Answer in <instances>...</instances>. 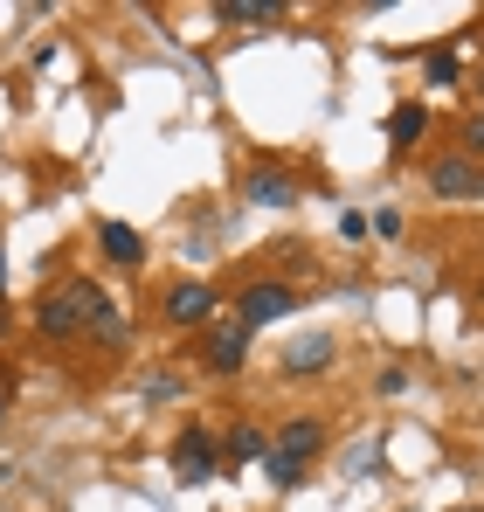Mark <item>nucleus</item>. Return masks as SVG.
<instances>
[{
  "label": "nucleus",
  "instance_id": "nucleus-11",
  "mask_svg": "<svg viewBox=\"0 0 484 512\" xmlns=\"http://www.w3.org/2000/svg\"><path fill=\"white\" fill-rule=\"evenodd\" d=\"M242 194H249L256 208H291V201H298V187H291L284 173H249V187H242Z\"/></svg>",
  "mask_w": 484,
  "mask_h": 512
},
{
  "label": "nucleus",
  "instance_id": "nucleus-4",
  "mask_svg": "<svg viewBox=\"0 0 484 512\" xmlns=\"http://www.w3.org/2000/svg\"><path fill=\"white\" fill-rule=\"evenodd\" d=\"M215 284H194V277H180L173 291H166V326H180V333H194V326H215Z\"/></svg>",
  "mask_w": 484,
  "mask_h": 512
},
{
  "label": "nucleus",
  "instance_id": "nucleus-21",
  "mask_svg": "<svg viewBox=\"0 0 484 512\" xmlns=\"http://www.w3.org/2000/svg\"><path fill=\"white\" fill-rule=\"evenodd\" d=\"M0 333H7V312H0Z\"/></svg>",
  "mask_w": 484,
  "mask_h": 512
},
{
  "label": "nucleus",
  "instance_id": "nucleus-22",
  "mask_svg": "<svg viewBox=\"0 0 484 512\" xmlns=\"http://www.w3.org/2000/svg\"><path fill=\"white\" fill-rule=\"evenodd\" d=\"M0 416H7V395H0Z\"/></svg>",
  "mask_w": 484,
  "mask_h": 512
},
{
  "label": "nucleus",
  "instance_id": "nucleus-1",
  "mask_svg": "<svg viewBox=\"0 0 484 512\" xmlns=\"http://www.w3.org/2000/svg\"><path fill=\"white\" fill-rule=\"evenodd\" d=\"M97 284L90 277H70V284H56V291H42L35 298V333L42 340H77L83 326H90V312H97Z\"/></svg>",
  "mask_w": 484,
  "mask_h": 512
},
{
  "label": "nucleus",
  "instance_id": "nucleus-12",
  "mask_svg": "<svg viewBox=\"0 0 484 512\" xmlns=\"http://www.w3.org/2000/svg\"><path fill=\"white\" fill-rule=\"evenodd\" d=\"M319 367H332V340L325 333H312V340H298L284 353V374H319Z\"/></svg>",
  "mask_w": 484,
  "mask_h": 512
},
{
  "label": "nucleus",
  "instance_id": "nucleus-16",
  "mask_svg": "<svg viewBox=\"0 0 484 512\" xmlns=\"http://www.w3.org/2000/svg\"><path fill=\"white\" fill-rule=\"evenodd\" d=\"M429 84H436V90H457V84H464V70H457V56H450V49H429Z\"/></svg>",
  "mask_w": 484,
  "mask_h": 512
},
{
  "label": "nucleus",
  "instance_id": "nucleus-8",
  "mask_svg": "<svg viewBox=\"0 0 484 512\" xmlns=\"http://www.w3.org/2000/svg\"><path fill=\"white\" fill-rule=\"evenodd\" d=\"M277 450L312 464V457L325 450V423H319V416H291V423H284V436H277Z\"/></svg>",
  "mask_w": 484,
  "mask_h": 512
},
{
  "label": "nucleus",
  "instance_id": "nucleus-18",
  "mask_svg": "<svg viewBox=\"0 0 484 512\" xmlns=\"http://www.w3.org/2000/svg\"><path fill=\"white\" fill-rule=\"evenodd\" d=\"M478 111H484V70H478Z\"/></svg>",
  "mask_w": 484,
  "mask_h": 512
},
{
  "label": "nucleus",
  "instance_id": "nucleus-10",
  "mask_svg": "<svg viewBox=\"0 0 484 512\" xmlns=\"http://www.w3.org/2000/svg\"><path fill=\"white\" fill-rule=\"evenodd\" d=\"M222 450H229V464H270V436H263L256 423H236Z\"/></svg>",
  "mask_w": 484,
  "mask_h": 512
},
{
  "label": "nucleus",
  "instance_id": "nucleus-2",
  "mask_svg": "<svg viewBox=\"0 0 484 512\" xmlns=\"http://www.w3.org/2000/svg\"><path fill=\"white\" fill-rule=\"evenodd\" d=\"M173 478H180V485H208V478H222V443H215L201 423H187L180 436H173Z\"/></svg>",
  "mask_w": 484,
  "mask_h": 512
},
{
  "label": "nucleus",
  "instance_id": "nucleus-15",
  "mask_svg": "<svg viewBox=\"0 0 484 512\" xmlns=\"http://www.w3.org/2000/svg\"><path fill=\"white\" fill-rule=\"evenodd\" d=\"M305 471H312L305 457H284V450H270V485H284V492H298V485H305Z\"/></svg>",
  "mask_w": 484,
  "mask_h": 512
},
{
  "label": "nucleus",
  "instance_id": "nucleus-6",
  "mask_svg": "<svg viewBox=\"0 0 484 512\" xmlns=\"http://www.w3.org/2000/svg\"><path fill=\"white\" fill-rule=\"evenodd\" d=\"M429 194L436 201H484V167H471V160H436L429 167Z\"/></svg>",
  "mask_w": 484,
  "mask_h": 512
},
{
  "label": "nucleus",
  "instance_id": "nucleus-9",
  "mask_svg": "<svg viewBox=\"0 0 484 512\" xmlns=\"http://www.w3.org/2000/svg\"><path fill=\"white\" fill-rule=\"evenodd\" d=\"M422 132H429V104H395V118H388V146H395V153H415Z\"/></svg>",
  "mask_w": 484,
  "mask_h": 512
},
{
  "label": "nucleus",
  "instance_id": "nucleus-3",
  "mask_svg": "<svg viewBox=\"0 0 484 512\" xmlns=\"http://www.w3.org/2000/svg\"><path fill=\"white\" fill-rule=\"evenodd\" d=\"M291 312H298V291L277 284V277L242 284V298H236V326H249V333H263V326H277V319H291Z\"/></svg>",
  "mask_w": 484,
  "mask_h": 512
},
{
  "label": "nucleus",
  "instance_id": "nucleus-13",
  "mask_svg": "<svg viewBox=\"0 0 484 512\" xmlns=\"http://www.w3.org/2000/svg\"><path fill=\"white\" fill-rule=\"evenodd\" d=\"M222 21H284V0H222Z\"/></svg>",
  "mask_w": 484,
  "mask_h": 512
},
{
  "label": "nucleus",
  "instance_id": "nucleus-17",
  "mask_svg": "<svg viewBox=\"0 0 484 512\" xmlns=\"http://www.w3.org/2000/svg\"><path fill=\"white\" fill-rule=\"evenodd\" d=\"M457 146H464L457 160H471V167L484 160V111H471V118H464V132H457Z\"/></svg>",
  "mask_w": 484,
  "mask_h": 512
},
{
  "label": "nucleus",
  "instance_id": "nucleus-14",
  "mask_svg": "<svg viewBox=\"0 0 484 512\" xmlns=\"http://www.w3.org/2000/svg\"><path fill=\"white\" fill-rule=\"evenodd\" d=\"M90 333L104 346H125V312L111 305V298H97V312H90Z\"/></svg>",
  "mask_w": 484,
  "mask_h": 512
},
{
  "label": "nucleus",
  "instance_id": "nucleus-5",
  "mask_svg": "<svg viewBox=\"0 0 484 512\" xmlns=\"http://www.w3.org/2000/svg\"><path fill=\"white\" fill-rule=\"evenodd\" d=\"M249 340H256L249 326H236V319H222V326L208 333V346H201V367H208V374H236L242 360H249Z\"/></svg>",
  "mask_w": 484,
  "mask_h": 512
},
{
  "label": "nucleus",
  "instance_id": "nucleus-19",
  "mask_svg": "<svg viewBox=\"0 0 484 512\" xmlns=\"http://www.w3.org/2000/svg\"><path fill=\"white\" fill-rule=\"evenodd\" d=\"M457 512H484V506H457Z\"/></svg>",
  "mask_w": 484,
  "mask_h": 512
},
{
  "label": "nucleus",
  "instance_id": "nucleus-7",
  "mask_svg": "<svg viewBox=\"0 0 484 512\" xmlns=\"http://www.w3.org/2000/svg\"><path fill=\"white\" fill-rule=\"evenodd\" d=\"M97 243H104L111 263H125V270H139V263H146V236H139L132 222H97Z\"/></svg>",
  "mask_w": 484,
  "mask_h": 512
},
{
  "label": "nucleus",
  "instance_id": "nucleus-20",
  "mask_svg": "<svg viewBox=\"0 0 484 512\" xmlns=\"http://www.w3.org/2000/svg\"><path fill=\"white\" fill-rule=\"evenodd\" d=\"M0 284H7V263H0Z\"/></svg>",
  "mask_w": 484,
  "mask_h": 512
}]
</instances>
